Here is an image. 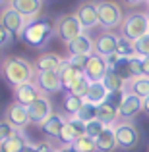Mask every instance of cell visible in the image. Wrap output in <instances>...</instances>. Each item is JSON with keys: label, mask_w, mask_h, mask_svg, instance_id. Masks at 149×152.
<instances>
[{"label": "cell", "mask_w": 149, "mask_h": 152, "mask_svg": "<svg viewBox=\"0 0 149 152\" xmlns=\"http://www.w3.org/2000/svg\"><path fill=\"white\" fill-rule=\"evenodd\" d=\"M143 112H145V114L149 115V96L145 98V100H143Z\"/></svg>", "instance_id": "7bdbcfd3"}, {"label": "cell", "mask_w": 149, "mask_h": 152, "mask_svg": "<svg viewBox=\"0 0 149 152\" xmlns=\"http://www.w3.org/2000/svg\"><path fill=\"white\" fill-rule=\"evenodd\" d=\"M118 39H120V35L112 33V31H103V33H99L97 37L93 39L95 54L103 56V58H108L110 54H114L116 45H118Z\"/></svg>", "instance_id": "4fadbf2b"}, {"label": "cell", "mask_w": 149, "mask_h": 152, "mask_svg": "<svg viewBox=\"0 0 149 152\" xmlns=\"http://www.w3.org/2000/svg\"><path fill=\"white\" fill-rule=\"evenodd\" d=\"M4 119L10 121L16 129L23 131V127L29 125V112H27L25 106H21L18 102H12V104H8L6 112H4Z\"/></svg>", "instance_id": "9a60e30c"}, {"label": "cell", "mask_w": 149, "mask_h": 152, "mask_svg": "<svg viewBox=\"0 0 149 152\" xmlns=\"http://www.w3.org/2000/svg\"><path fill=\"white\" fill-rule=\"evenodd\" d=\"M66 125H68V129L72 131V135L76 137V141L85 135V123H83L79 118H76V115L74 118H66Z\"/></svg>", "instance_id": "4dcf8cb0"}, {"label": "cell", "mask_w": 149, "mask_h": 152, "mask_svg": "<svg viewBox=\"0 0 149 152\" xmlns=\"http://www.w3.org/2000/svg\"><path fill=\"white\" fill-rule=\"evenodd\" d=\"M130 73H132V79L142 77V58L139 56L130 58Z\"/></svg>", "instance_id": "8d00e7d4"}, {"label": "cell", "mask_w": 149, "mask_h": 152, "mask_svg": "<svg viewBox=\"0 0 149 152\" xmlns=\"http://www.w3.org/2000/svg\"><path fill=\"white\" fill-rule=\"evenodd\" d=\"M54 31H56V37L60 41L70 45L74 39H78L83 33V27L79 23V19L76 18V14H62L54 21Z\"/></svg>", "instance_id": "8992f818"}, {"label": "cell", "mask_w": 149, "mask_h": 152, "mask_svg": "<svg viewBox=\"0 0 149 152\" xmlns=\"http://www.w3.org/2000/svg\"><path fill=\"white\" fill-rule=\"evenodd\" d=\"M95 146H97V152H116L118 142H116V135H114V131H112V127H107V129L95 139Z\"/></svg>", "instance_id": "7402d4cb"}, {"label": "cell", "mask_w": 149, "mask_h": 152, "mask_svg": "<svg viewBox=\"0 0 149 152\" xmlns=\"http://www.w3.org/2000/svg\"><path fill=\"white\" fill-rule=\"evenodd\" d=\"M66 58H62L60 54H54V52H45L41 54L37 60H35V71L41 73V71H60V67L64 66Z\"/></svg>", "instance_id": "e0dca14e"}, {"label": "cell", "mask_w": 149, "mask_h": 152, "mask_svg": "<svg viewBox=\"0 0 149 152\" xmlns=\"http://www.w3.org/2000/svg\"><path fill=\"white\" fill-rule=\"evenodd\" d=\"M41 96V91L37 89V85H35L33 81L31 83H25V85H19L14 89V102L21 104V106H31L37 98Z\"/></svg>", "instance_id": "ac0fdd59"}, {"label": "cell", "mask_w": 149, "mask_h": 152, "mask_svg": "<svg viewBox=\"0 0 149 152\" xmlns=\"http://www.w3.org/2000/svg\"><path fill=\"white\" fill-rule=\"evenodd\" d=\"M14 39H16V35H12L10 31H8L6 27L0 23V48H4V46L12 45V42H14Z\"/></svg>", "instance_id": "d590c367"}, {"label": "cell", "mask_w": 149, "mask_h": 152, "mask_svg": "<svg viewBox=\"0 0 149 152\" xmlns=\"http://www.w3.org/2000/svg\"><path fill=\"white\" fill-rule=\"evenodd\" d=\"M27 142L29 141H27L25 133H23V131H18L14 137H10L8 141H4L2 145H0V152H21Z\"/></svg>", "instance_id": "cb8c5ba5"}, {"label": "cell", "mask_w": 149, "mask_h": 152, "mask_svg": "<svg viewBox=\"0 0 149 152\" xmlns=\"http://www.w3.org/2000/svg\"><path fill=\"white\" fill-rule=\"evenodd\" d=\"M95 6H97V14H99V25L105 31H112L116 27H120L124 14L116 0H97Z\"/></svg>", "instance_id": "5b68a950"}, {"label": "cell", "mask_w": 149, "mask_h": 152, "mask_svg": "<svg viewBox=\"0 0 149 152\" xmlns=\"http://www.w3.org/2000/svg\"><path fill=\"white\" fill-rule=\"evenodd\" d=\"M58 150V146H54L50 141H43L37 145V152H56Z\"/></svg>", "instance_id": "74e56055"}, {"label": "cell", "mask_w": 149, "mask_h": 152, "mask_svg": "<svg viewBox=\"0 0 149 152\" xmlns=\"http://www.w3.org/2000/svg\"><path fill=\"white\" fill-rule=\"evenodd\" d=\"M108 96H110V93H108V89L105 87L103 81H99V83H89V91H87V96H85L87 102L99 106V104H103L105 100H108Z\"/></svg>", "instance_id": "603a6c76"}, {"label": "cell", "mask_w": 149, "mask_h": 152, "mask_svg": "<svg viewBox=\"0 0 149 152\" xmlns=\"http://www.w3.org/2000/svg\"><path fill=\"white\" fill-rule=\"evenodd\" d=\"M142 112H143V98L136 96V94L130 93V91H124V93L120 94V102H118L120 119L132 121V119H134L136 115H139Z\"/></svg>", "instance_id": "52a82bcc"}, {"label": "cell", "mask_w": 149, "mask_h": 152, "mask_svg": "<svg viewBox=\"0 0 149 152\" xmlns=\"http://www.w3.org/2000/svg\"><path fill=\"white\" fill-rule=\"evenodd\" d=\"M8 8L21 14L27 21L37 19L43 8V0H8Z\"/></svg>", "instance_id": "5bb4252c"}, {"label": "cell", "mask_w": 149, "mask_h": 152, "mask_svg": "<svg viewBox=\"0 0 149 152\" xmlns=\"http://www.w3.org/2000/svg\"><path fill=\"white\" fill-rule=\"evenodd\" d=\"M83 102H85V98H79V96H76V94H72V93L64 94L62 108H64V112H66V118H74V115H78V112L82 110Z\"/></svg>", "instance_id": "484cf974"}, {"label": "cell", "mask_w": 149, "mask_h": 152, "mask_svg": "<svg viewBox=\"0 0 149 152\" xmlns=\"http://www.w3.org/2000/svg\"><path fill=\"white\" fill-rule=\"evenodd\" d=\"M126 6H139V4H143L145 0H122Z\"/></svg>", "instance_id": "60d3db41"}, {"label": "cell", "mask_w": 149, "mask_h": 152, "mask_svg": "<svg viewBox=\"0 0 149 152\" xmlns=\"http://www.w3.org/2000/svg\"><path fill=\"white\" fill-rule=\"evenodd\" d=\"M76 18L79 19L83 31H89V29H93V27H97L99 25V14H97L95 2H91V0L82 2L78 6V10H76Z\"/></svg>", "instance_id": "7c38bea8"}, {"label": "cell", "mask_w": 149, "mask_h": 152, "mask_svg": "<svg viewBox=\"0 0 149 152\" xmlns=\"http://www.w3.org/2000/svg\"><path fill=\"white\" fill-rule=\"evenodd\" d=\"M87 91H89V81H87L85 77L82 79V81H78L74 87H72L68 93H72V94H76V96H79V98H85L87 96Z\"/></svg>", "instance_id": "e575fe53"}, {"label": "cell", "mask_w": 149, "mask_h": 152, "mask_svg": "<svg viewBox=\"0 0 149 152\" xmlns=\"http://www.w3.org/2000/svg\"><path fill=\"white\" fill-rule=\"evenodd\" d=\"M142 75L149 77V58H142Z\"/></svg>", "instance_id": "f35d334b"}, {"label": "cell", "mask_w": 149, "mask_h": 152, "mask_svg": "<svg viewBox=\"0 0 149 152\" xmlns=\"http://www.w3.org/2000/svg\"><path fill=\"white\" fill-rule=\"evenodd\" d=\"M56 152H74V148H72V146H58Z\"/></svg>", "instance_id": "b9f144b4"}, {"label": "cell", "mask_w": 149, "mask_h": 152, "mask_svg": "<svg viewBox=\"0 0 149 152\" xmlns=\"http://www.w3.org/2000/svg\"><path fill=\"white\" fill-rule=\"evenodd\" d=\"M21 152H37V145H35V142H27Z\"/></svg>", "instance_id": "ab89813d"}, {"label": "cell", "mask_w": 149, "mask_h": 152, "mask_svg": "<svg viewBox=\"0 0 149 152\" xmlns=\"http://www.w3.org/2000/svg\"><path fill=\"white\" fill-rule=\"evenodd\" d=\"M112 131L116 135V142H118V148L122 150H134L139 146L142 142V133H139V127L134 121H128V119H120L112 125Z\"/></svg>", "instance_id": "277c9868"}, {"label": "cell", "mask_w": 149, "mask_h": 152, "mask_svg": "<svg viewBox=\"0 0 149 152\" xmlns=\"http://www.w3.org/2000/svg\"><path fill=\"white\" fill-rule=\"evenodd\" d=\"M97 114H99V106H95V104H91V102H83V106H82V110L78 112V115L76 118H79L83 123H89V121H93V119H97Z\"/></svg>", "instance_id": "83f0119b"}, {"label": "cell", "mask_w": 149, "mask_h": 152, "mask_svg": "<svg viewBox=\"0 0 149 152\" xmlns=\"http://www.w3.org/2000/svg\"><path fill=\"white\" fill-rule=\"evenodd\" d=\"M64 125H66V115L58 114V112H52V115L41 125V129L45 131L47 137L58 139V135H60V131L64 129Z\"/></svg>", "instance_id": "44dd1931"}, {"label": "cell", "mask_w": 149, "mask_h": 152, "mask_svg": "<svg viewBox=\"0 0 149 152\" xmlns=\"http://www.w3.org/2000/svg\"><path fill=\"white\" fill-rule=\"evenodd\" d=\"M103 83H105V87L108 89V93H110V94H122L124 91H126V85H128L120 75H116L114 71H110V69H108V73L105 75Z\"/></svg>", "instance_id": "d4e9b609"}, {"label": "cell", "mask_w": 149, "mask_h": 152, "mask_svg": "<svg viewBox=\"0 0 149 152\" xmlns=\"http://www.w3.org/2000/svg\"><path fill=\"white\" fill-rule=\"evenodd\" d=\"M0 23H2V25L6 27L12 35L18 37V35L23 33V29L27 27V23H29V21H27L21 14H18L16 10H12V8L6 6L2 12H0Z\"/></svg>", "instance_id": "8fae6325"}, {"label": "cell", "mask_w": 149, "mask_h": 152, "mask_svg": "<svg viewBox=\"0 0 149 152\" xmlns=\"http://www.w3.org/2000/svg\"><path fill=\"white\" fill-rule=\"evenodd\" d=\"M105 129H107V125H105L103 121H99V119H93V121L85 123V135L91 137V139H97Z\"/></svg>", "instance_id": "1f68e13d"}, {"label": "cell", "mask_w": 149, "mask_h": 152, "mask_svg": "<svg viewBox=\"0 0 149 152\" xmlns=\"http://www.w3.org/2000/svg\"><path fill=\"white\" fill-rule=\"evenodd\" d=\"M18 131H19V129H16V127L12 125L10 121H6V119H0V145H2L4 141H8L10 137H14Z\"/></svg>", "instance_id": "d6a6232c"}, {"label": "cell", "mask_w": 149, "mask_h": 152, "mask_svg": "<svg viewBox=\"0 0 149 152\" xmlns=\"http://www.w3.org/2000/svg\"><path fill=\"white\" fill-rule=\"evenodd\" d=\"M72 148H74V152H97L95 139L87 137V135H83V137H79L78 141H74Z\"/></svg>", "instance_id": "f1b7e54d"}, {"label": "cell", "mask_w": 149, "mask_h": 152, "mask_svg": "<svg viewBox=\"0 0 149 152\" xmlns=\"http://www.w3.org/2000/svg\"><path fill=\"white\" fill-rule=\"evenodd\" d=\"M33 83L41 91V94H47V96L62 91V83H60L58 71H41V73H35Z\"/></svg>", "instance_id": "30bf717a"}, {"label": "cell", "mask_w": 149, "mask_h": 152, "mask_svg": "<svg viewBox=\"0 0 149 152\" xmlns=\"http://www.w3.org/2000/svg\"><path fill=\"white\" fill-rule=\"evenodd\" d=\"M2 77L6 79L8 85L16 87L25 85V83H31L35 79V66L31 62H27L25 58H19V56H8V58L2 60Z\"/></svg>", "instance_id": "6da1fadb"}, {"label": "cell", "mask_w": 149, "mask_h": 152, "mask_svg": "<svg viewBox=\"0 0 149 152\" xmlns=\"http://www.w3.org/2000/svg\"><path fill=\"white\" fill-rule=\"evenodd\" d=\"M116 54H118L120 58H134V56H136L134 42L128 41V39H124V37H120L118 45H116Z\"/></svg>", "instance_id": "f546056e"}, {"label": "cell", "mask_w": 149, "mask_h": 152, "mask_svg": "<svg viewBox=\"0 0 149 152\" xmlns=\"http://www.w3.org/2000/svg\"><path fill=\"white\" fill-rule=\"evenodd\" d=\"M27 112H29V123L31 125L41 127L43 123L52 115V102L47 94H41L31 106H27Z\"/></svg>", "instance_id": "ba28073f"}, {"label": "cell", "mask_w": 149, "mask_h": 152, "mask_svg": "<svg viewBox=\"0 0 149 152\" xmlns=\"http://www.w3.org/2000/svg\"><path fill=\"white\" fill-rule=\"evenodd\" d=\"M6 4H8V0H0V8H4Z\"/></svg>", "instance_id": "ee69618b"}, {"label": "cell", "mask_w": 149, "mask_h": 152, "mask_svg": "<svg viewBox=\"0 0 149 152\" xmlns=\"http://www.w3.org/2000/svg\"><path fill=\"white\" fill-rule=\"evenodd\" d=\"M126 91H130V93H134L136 96H139V98H145L149 96V77H136V79H132V81H128V85H126Z\"/></svg>", "instance_id": "4316f807"}, {"label": "cell", "mask_w": 149, "mask_h": 152, "mask_svg": "<svg viewBox=\"0 0 149 152\" xmlns=\"http://www.w3.org/2000/svg\"><path fill=\"white\" fill-rule=\"evenodd\" d=\"M118 102H120V100H112V98L108 96V100H105L103 104H99V114H97V119H99V121H103L107 127H112L116 121H120Z\"/></svg>", "instance_id": "d6986e66"}, {"label": "cell", "mask_w": 149, "mask_h": 152, "mask_svg": "<svg viewBox=\"0 0 149 152\" xmlns=\"http://www.w3.org/2000/svg\"><path fill=\"white\" fill-rule=\"evenodd\" d=\"M118 29H120V37L136 42L138 39L149 35V14H145V12H130L128 15H124Z\"/></svg>", "instance_id": "3957f363"}, {"label": "cell", "mask_w": 149, "mask_h": 152, "mask_svg": "<svg viewBox=\"0 0 149 152\" xmlns=\"http://www.w3.org/2000/svg\"><path fill=\"white\" fill-rule=\"evenodd\" d=\"M58 75H60V83H62V89L66 91V93H68V91H70L78 81H82V79L85 77V75H83V69H82V67L74 66V64H72L68 58H66V62H64V66L60 67Z\"/></svg>", "instance_id": "2e32d148"}, {"label": "cell", "mask_w": 149, "mask_h": 152, "mask_svg": "<svg viewBox=\"0 0 149 152\" xmlns=\"http://www.w3.org/2000/svg\"><path fill=\"white\" fill-rule=\"evenodd\" d=\"M54 35H56L54 21H50V19H47V18H37V19H31V21L27 23V27L23 29V33L19 35V37L23 39V42H25L29 48L41 50L49 45Z\"/></svg>", "instance_id": "7a4b0ae2"}, {"label": "cell", "mask_w": 149, "mask_h": 152, "mask_svg": "<svg viewBox=\"0 0 149 152\" xmlns=\"http://www.w3.org/2000/svg\"><path fill=\"white\" fill-rule=\"evenodd\" d=\"M108 73V66H107V60L99 54H91L87 58V64H85V69H83V75L89 83H99L105 79V75Z\"/></svg>", "instance_id": "9c48e42d"}, {"label": "cell", "mask_w": 149, "mask_h": 152, "mask_svg": "<svg viewBox=\"0 0 149 152\" xmlns=\"http://www.w3.org/2000/svg\"><path fill=\"white\" fill-rule=\"evenodd\" d=\"M134 46H136V56H139V58H149V35L138 39V41L134 42Z\"/></svg>", "instance_id": "836d02e7"}, {"label": "cell", "mask_w": 149, "mask_h": 152, "mask_svg": "<svg viewBox=\"0 0 149 152\" xmlns=\"http://www.w3.org/2000/svg\"><path fill=\"white\" fill-rule=\"evenodd\" d=\"M68 48L72 52L70 56H91L95 52V45H93V39L87 35V31H83L78 39H74L68 45Z\"/></svg>", "instance_id": "ffe728a7"}, {"label": "cell", "mask_w": 149, "mask_h": 152, "mask_svg": "<svg viewBox=\"0 0 149 152\" xmlns=\"http://www.w3.org/2000/svg\"><path fill=\"white\" fill-rule=\"evenodd\" d=\"M147 4H149V0H147Z\"/></svg>", "instance_id": "f6af8a7d"}]
</instances>
